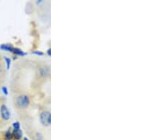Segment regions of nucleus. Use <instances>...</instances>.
Instances as JSON below:
<instances>
[{"label": "nucleus", "mask_w": 159, "mask_h": 140, "mask_svg": "<svg viewBox=\"0 0 159 140\" xmlns=\"http://www.w3.org/2000/svg\"><path fill=\"white\" fill-rule=\"evenodd\" d=\"M16 103L18 108L21 109L27 108L30 104V98L27 95L22 94L17 96L16 99Z\"/></svg>", "instance_id": "nucleus-1"}, {"label": "nucleus", "mask_w": 159, "mask_h": 140, "mask_svg": "<svg viewBox=\"0 0 159 140\" xmlns=\"http://www.w3.org/2000/svg\"><path fill=\"white\" fill-rule=\"evenodd\" d=\"M40 121L44 126H49L51 123V115L48 111H43L40 115Z\"/></svg>", "instance_id": "nucleus-2"}, {"label": "nucleus", "mask_w": 159, "mask_h": 140, "mask_svg": "<svg viewBox=\"0 0 159 140\" xmlns=\"http://www.w3.org/2000/svg\"><path fill=\"white\" fill-rule=\"evenodd\" d=\"M0 113H1L2 118L4 120L7 121L9 120L11 114H10L9 109H8L6 105L5 104L2 105L1 108H0Z\"/></svg>", "instance_id": "nucleus-3"}, {"label": "nucleus", "mask_w": 159, "mask_h": 140, "mask_svg": "<svg viewBox=\"0 0 159 140\" xmlns=\"http://www.w3.org/2000/svg\"><path fill=\"white\" fill-rule=\"evenodd\" d=\"M12 134H13V138H14L16 140H21L22 139L23 132L21 129H13Z\"/></svg>", "instance_id": "nucleus-4"}, {"label": "nucleus", "mask_w": 159, "mask_h": 140, "mask_svg": "<svg viewBox=\"0 0 159 140\" xmlns=\"http://www.w3.org/2000/svg\"><path fill=\"white\" fill-rule=\"evenodd\" d=\"M1 48L2 49V50L9 51V52H14V48H13V47L9 45H2L1 46Z\"/></svg>", "instance_id": "nucleus-5"}, {"label": "nucleus", "mask_w": 159, "mask_h": 140, "mask_svg": "<svg viewBox=\"0 0 159 140\" xmlns=\"http://www.w3.org/2000/svg\"><path fill=\"white\" fill-rule=\"evenodd\" d=\"M5 137L6 140H11L13 139V134H12V132L10 130H7L6 132Z\"/></svg>", "instance_id": "nucleus-6"}, {"label": "nucleus", "mask_w": 159, "mask_h": 140, "mask_svg": "<svg viewBox=\"0 0 159 140\" xmlns=\"http://www.w3.org/2000/svg\"><path fill=\"white\" fill-rule=\"evenodd\" d=\"M40 75L43 77H47L49 75V69L47 68H41L40 69Z\"/></svg>", "instance_id": "nucleus-7"}, {"label": "nucleus", "mask_w": 159, "mask_h": 140, "mask_svg": "<svg viewBox=\"0 0 159 140\" xmlns=\"http://www.w3.org/2000/svg\"><path fill=\"white\" fill-rule=\"evenodd\" d=\"M14 52L16 53V54H17V55H25V53L23 52L22 50H21L18 48H14Z\"/></svg>", "instance_id": "nucleus-8"}, {"label": "nucleus", "mask_w": 159, "mask_h": 140, "mask_svg": "<svg viewBox=\"0 0 159 140\" xmlns=\"http://www.w3.org/2000/svg\"><path fill=\"white\" fill-rule=\"evenodd\" d=\"M14 129H20V123L18 122H16L13 124Z\"/></svg>", "instance_id": "nucleus-9"}, {"label": "nucleus", "mask_w": 159, "mask_h": 140, "mask_svg": "<svg viewBox=\"0 0 159 140\" xmlns=\"http://www.w3.org/2000/svg\"><path fill=\"white\" fill-rule=\"evenodd\" d=\"M5 61H6V62H7V69H9L10 64H11V59L7 58V57H5Z\"/></svg>", "instance_id": "nucleus-10"}, {"label": "nucleus", "mask_w": 159, "mask_h": 140, "mask_svg": "<svg viewBox=\"0 0 159 140\" xmlns=\"http://www.w3.org/2000/svg\"><path fill=\"white\" fill-rule=\"evenodd\" d=\"M2 90H3V92H4V94H5V95H7L8 94V91H7V88H6V87H3L2 88Z\"/></svg>", "instance_id": "nucleus-11"}, {"label": "nucleus", "mask_w": 159, "mask_h": 140, "mask_svg": "<svg viewBox=\"0 0 159 140\" xmlns=\"http://www.w3.org/2000/svg\"><path fill=\"white\" fill-rule=\"evenodd\" d=\"M35 54H37L38 55H43L44 54L42 52H40V51H36V52H34Z\"/></svg>", "instance_id": "nucleus-12"}, {"label": "nucleus", "mask_w": 159, "mask_h": 140, "mask_svg": "<svg viewBox=\"0 0 159 140\" xmlns=\"http://www.w3.org/2000/svg\"><path fill=\"white\" fill-rule=\"evenodd\" d=\"M24 140H29V139H28V138H26V137H24Z\"/></svg>", "instance_id": "nucleus-13"}, {"label": "nucleus", "mask_w": 159, "mask_h": 140, "mask_svg": "<svg viewBox=\"0 0 159 140\" xmlns=\"http://www.w3.org/2000/svg\"><path fill=\"white\" fill-rule=\"evenodd\" d=\"M50 52V49H49V50H48V55H50V52Z\"/></svg>", "instance_id": "nucleus-14"}]
</instances>
